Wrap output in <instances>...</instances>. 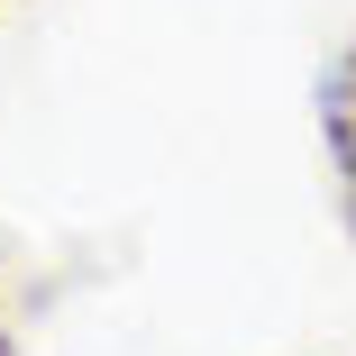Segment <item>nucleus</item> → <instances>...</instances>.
<instances>
[{
	"label": "nucleus",
	"instance_id": "nucleus-1",
	"mask_svg": "<svg viewBox=\"0 0 356 356\" xmlns=\"http://www.w3.org/2000/svg\"><path fill=\"white\" fill-rule=\"evenodd\" d=\"M320 147H329V174H338V220L356 238V46L320 74Z\"/></svg>",
	"mask_w": 356,
	"mask_h": 356
},
{
	"label": "nucleus",
	"instance_id": "nucleus-2",
	"mask_svg": "<svg viewBox=\"0 0 356 356\" xmlns=\"http://www.w3.org/2000/svg\"><path fill=\"white\" fill-rule=\"evenodd\" d=\"M0 356H19V338H10V329H0Z\"/></svg>",
	"mask_w": 356,
	"mask_h": 356
}]
</instances>
